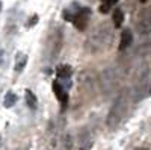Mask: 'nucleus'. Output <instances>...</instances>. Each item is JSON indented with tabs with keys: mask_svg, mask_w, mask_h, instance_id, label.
Here are the masks:
<instances>
[{
	"mask_svg": "<svg viewBox=\"0 0 151 150\" xmlns=\"http://www.w3.org/2000/svg\"><path fill=\"white\" fill-rule=\"evenodd\" d=\"M113 35L110 28H107V24H100V26L88 36V40L85 43V49L89 53H100L106 52V50L112 46Z\"/></svg>",
	"mask_w": 151,
	"mask_h": 150,
	"instance_id": "obj_1",
	"label": "nucleus"
},
{
	"mask_svg": "<svg viewBox=\"0 0 151 150\" xmlns=\"http://www.w3.org/2000/svg\"><path fill=\"white\" fill-rule=\"evenodd\" d=\"M36 21H38V17H36V15H33V17H32V20H29L27 26H29V28H32L33 24H36Z\"/></svg>",
	"mask_w": 151,
	"mask_h": 150,
	"instance_id": "obj_17",
	"label": "nucleus"
},
{
	"mask_svg": "<svg viewBox=\"0 0 151 150\" xmlns=\"http://www.w3.org/2000/svg\"><path fill=\"white\" fill-rule=\"evenodd\" d=\"M91 9L89 8H79V11L76 12V15L73 18V24L77 30H85L88 28V21L91 17Z\"/></svg>",
	"mask_w": 151,
	"mask_h": 150,
	"instance_id": "obj_5",
	"label": "nucleus"
},
{
	"mask_svg": "<svg viewBox=\"0 0 151 150\" xmlns=\"http://www.w3.org/2000/svg\"><path fill=\"white\" fill-rule=\"evenodd\" d=\"M148 2V0H141V3H147Z\"/></svg>",
	"mask_w": 151,
	"mask_h": 150,
	"instance_id": "obj_18",
	"label": "nucleus"
},
{
	"mask_svg": "<svg viewBox=\"0 0 151 150\" xmlns=\"http://www.w3.org/2000/svg\"><path fill=\"white\" fill-rule=\"evenodd\" d=\"M24 96H26V103H27V106H29L30 109H36L38 100H36V96L33 94V91L26 90V91H24Z\"/></svg>",
	"mask_w": 151,
	"mask_h": 150,
	"instance_id": "obj_12",
	"label": "nucleus"
},
{
	"mask_svg": "<svg viewBox=\"0 0 151 150\" xmlns=\"http://www.w3.org/2000/svg\"><path fill=\"white\" fill-rule=\"evenodd\" d=\"M56 74H58V78H60V79H70L71 74H73V68H71V65H67V64L59 65L56 68Z\"/></svg>",
	"mask_w": 151,
	"mask_h": 150,
	"instance_id": "obj_10",
	"label": "nucleus"
},
{
	"mask_svg": "<svg viewBox=\"0 0 151 150\" xmlns=\"http://www.w3.org/2000/svg\"><path fill=\"white\" fill-rule=\"evenodd\" d=\"M15 103H17V96L12 93V91L6 93V96H5V102H3L5 108H12Z\"/></svg>",
	"mask_w": 151,
	"mask_h": 150,
	"instance_id": "obj_13",
	"label": "nucleus"
},
{
	"mask_svg": "<svg viewBox=\"0 0 151 150\" xmlns=\"http://www.w3.org/2000/svg\"><path fill=\"white\" fill-rule=\"evenodd\" d=\"M148 86H150V80H148V73L147 70L139 74L136 78V83H134V90H133V97L134 100H141L144 99V96L148 93Z\"/></svg>",
	"mask_w": 151,
	"mask_h": 150,
	"instance_id": "obj_4",
	"label": "nucleus"
},
{
	"mask_svg": "<svg viewBox=\"0 0 151 150\" xmlns=\"http://www.w3.org/2000/svg\"><path fill=\"white\" fill-rule=\"evenodd\" d=\"M137 150H147V149H137Z\"/></svg>",
	"mask_w": 151,
	"mask_h": 150,
	"instance_id": "obj_20",
	"label": "nucleus"
},
{
	"mask_svg": "<svg viewBox=\"0 0 151 150\" xmlns=\"http://www.w3.org/2000/svg\"><path fill=\"white\" fill-rule=\"evenodd\" d=\"M150 12H145V14L141 17V20L137 21V32L141 35H148L151 33V15H148Z\"/></svg>",
	"mask_w": 151,
	"mask_h": 150,
	"instance_id": "obj_7",
	"label": "nucleus"
},
{
	"mask_svg": "<svg viewBox=\"0 0 151 150\" xmlns=\"http://www.w3.org/2000/svg\"><path fill=\"white\" fill-rule=\"evenodd\" d=\"M62 38H64V35H62V30L59 28L55 29V33L50 36L48 40V52H50V56L52 58H56L59 50L62 49Z\"/></svg>",
	"mask_w": 151,
	"mask_h": 150,
	"instance_id": "obj_6",
	"label": "nucleus"
},
{
	"mask_svg": "<svg viewBox=\"0 0 151 150\" xmlns=\"http://www.w3.org/2000/svg\"><path fill=\"white\" fill-rule=\"evenodd\" d=\"M53 93L56 94V97H58V100L60 102L62 108H65V105L68 103V94L65 93L64 86H62L59 82H53Z\"/></svg>",
	"mask_w": 151,
	"mask_h": 150,
	"instance_id": "obj_8",
	"label": "nucleus"
},
{
	"mask_svg": "<svg viewBox=\"0 0 151 150\" xmlns=\"http://www.w3.org/2000/svg\"><path fill=\"white\" fill-rule=\"evenodd\" d=\"M112 21H113V26H115V29H118V28L122 26V21H124V12H122V9L116 8L115 11H113Z\"/></svg>",
	"mask_w": 151,
	"mask_h": 150,
	"instance_id": "obj_11",
	"label": "nucleus"
},
{
	"mask_svg": "<svg viewBox=\"0 0 151 150\" xmlns=\"http://www.w3.org/2000/svg\"><path fill=\"white\" fill-rule=\"evenodd\" d=\"M91 147H92V140L89 136H85L80 140V150H91Z\"/></svg>",
	"mask_w": 151,
	"mask_h": 150,
	"instance_id": "obj_16",
	"label": "nucleus"
},
{
	"mask_svg": "<svg viewBox=\"0 0 151 150\" xmlns=\"http://www.w3.org/2000/svg\"><path fill=\"white\" fill-rule=\"evenodd\" d=\"M127 106H129V93H127V90H122L116 96L115 102H113L109 114H107L106 124H107L109 129H115L121 123V120L125 115V112H127Z\"/></svg>",
	"mask_w": 151,
	"mask_h": 150,
	"instance_id": "obj_2",
	"label": "nucleus"
},
{
	"mask_svg": "<svg viewBox=\"0 0 151 150\" xmlns=\"http://www.w3.org/2000/svg\"><path fill=\"white\" fill-rule=\"evenodd\" d=\"M27 62V56L26 55H20V58L17 56V64H15V71H21L24 67H26Z\"/></svg>",
	"mask_w": 151,
	"mask_h": 150,
	"instance_id": "obj_14",
	"label": "nucleus"
},
{
	"mask_svg": "<svg viewBox=\"0 0 151 150\" xmlns=\"http://www.w3.org/2000/svg\"><path fill=\"white\" fill-rule=\"evenodd\" d=\"M0 11H2V2H0Z\"/></svg>",
	"mask_w": 151,
	"mask_h": 150,
	"instance_id": "obj_19",
	"label": "nucleus"
},
{
	"mask_svg": "<svg viewBox=\"0 0 151 150\" xmlns=\"http://www.w3.org/2000/svg\"><path fill=\"white\" fill-rule=\"evenodd\" d=\"M118 68L116 67H109L104 71L100 73V86L101 90L109 93L110 90L115 88V85H118Z\"/></svg>",
	"mask_w": 151,
	"mask_h": 150,
	"instance_id": "obj_3",
	"label": "nucleus"
},
{
	"mask_svg": "<svg viewBox=\"0 0 151 150\" xmlns=\"http://www.w3.org/2000/svg\"><path fill=\"white\" fill-rule=\"evenodd\" d=\"M132 41H133V33H132V30H130V29L122 30L121 38H119V46H118V49L121 50V52H124L125 49H129V47H130Z\"/></svg>",
	"mask_w": 151,
	"mask_h": 150,
	"instance_id": "obj_9",
	"label": "nucleus"
},
{
	"mask_svg": "<svg viewBox=\"0 0 151 150\" xmlns=\"http://www.w3.org/2000/svg\"><path fill=\"white\" fill-rule=\"evenodd\" d=\"M116 2H118V0H107L106 3H101V5H100V12H101V14H107V12L110 11V8L115 5Z\"/></svg>",
	"mask_w": 151,
	"mask_h": 150,
	"instance_id": "obj_15",
	"label": "nucleus"
}]
</instances>
